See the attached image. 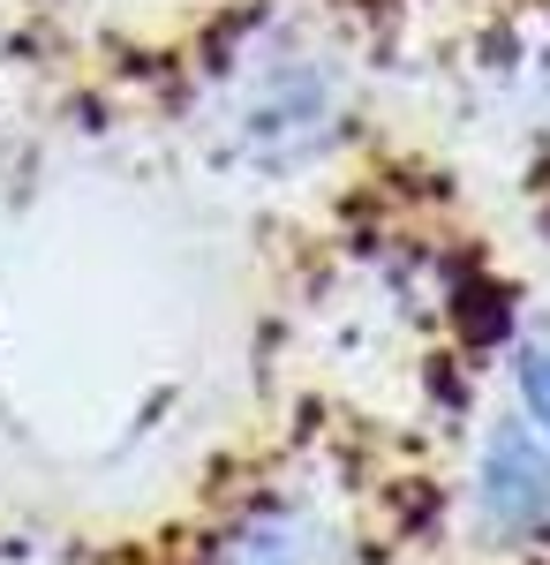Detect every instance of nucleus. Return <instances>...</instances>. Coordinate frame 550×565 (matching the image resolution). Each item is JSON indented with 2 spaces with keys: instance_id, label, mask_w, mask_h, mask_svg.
Instances as JSON below:
<instances>
[{
  "instance_id": "nucleus-1",
  "label": "nucleus",
  "mask_w": 550,
  "mask_h": 565,
  "mask_svg": "<svg viewBox=\"0 0 550 565\" xmlns=\"http://www.w3.org/2000/svg\"><path fill=\"white\" fill-rule=\"evenodd\" d=\"M528 392H536V407H543V415H550V354H543V362H536V370H528Z\"/></svg>"
}]
</instances>
